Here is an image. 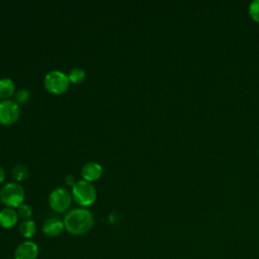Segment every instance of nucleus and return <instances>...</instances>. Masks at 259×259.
<instances>
[{
	"mask_svg": "<svg viewBox=\"0 0 259 259\" xmlns=\"http://www.w3.org/2000/svg\"><path fill=\"white\" fill-rule=\"evenodd\" d=\"M70 82L69 75L60 70L50 71L44 79L46 89L54 94L64 93L68 89Z\"/></svg>",
	"mask_w": 259,
	"mask_h": 259,
	"instance_id": "4",
	"label": "nucleus"
},
{
	"mask_svg": "<svg viewBox=\"0 0 259 259\" xmlns=\"http://www.w3.org/2000/svg\"><path fill=\"white\" fill-rule=\"evenodd\" d=\"M65 229L64 222L59 218L53 217L48 219L42 225V232L49 237H57L63 233Z\"/></svg>",
	"mask_w": 259,
	"mask_h": 259,
	"instance_id": "8",
	"label": "nucleus"
},
{
	"mask_svg": "<svg viewBox=\"0 0 259 259\" xmlns=\"http://www.w3.org/2000/svg\"><path fill=\"white\" fill-rule=\"evenodd\" d=\"M16 211L18 217L22 218L23 220H29V218L32 214V209L30 207V205L26 204V203H21L18 207H16Z\"/></svg>",
	"mask_w": 259,
	"mask_h": 259,
	"instance_id": "15",
	"label": "nucleus"
},
{
	"mask_svg": "<svg viewBox=\"0 0 259 259\" xmlns=\"http://www.w3.org/2000/svg\"><path fill=\"white\" fill-rule=\"evenodd\" d=\"M102 174V166L96 162H88L83 165L81 169V175L86 181L97 180Z\"/></svg>",
	"mask_w": 259,
	"mask_h": 259,
	"instance_id": "9",
	"label": "nucleus"
},
{
	"mask_svg": "<svg viewBox=\"0 0 259 259\" xmlns=\"http://www.w3.org/2000/svg\"><path fill=\"white\" fill-rule=\"evenodd\" d=\"M249 15L254 21L259 22V0H254L250 3Z\"/></svg>",
	"mask_w": 259,
	"mask_h": 259,
	"instance_id": "17",
	"label": "nucleus"
},
{
	"mask_svg": "<svg viewBox=\"0 0 259 259\" xmlns=\"http://www.w3.org/2000/svg\"><path fill=\"white\" fill-rule=\"evenodd\" d=\"M65 181H66V183H67L68 185H71V186H73V185L75 184V182H76L73 175H67L66 178H65Z\"/></svg>",
	"mask_w": 259,
	"mask_h": 259,
	"instance_id": "18",
	"label": "nucleus"
},
{
	"mask_svg": "<svg viewBox=\"0 0 259 259\" xmlns=\"http://www.w3.org/2000/svg\"><path fill=\"white\" fill-rule=\"evenodd\" d=\"M86 77L85 71L80 67L73 68L69 73V79L73 83H81Z\"/></svg>",
	"mask_w": 259,
	"mask_h": 259,
	"instance_id": "14",
	"label": "nucleus"
},
{
	"mask_svg": "<svg viewBox=\"0 0 259 259\" xmlns=\"http://www.w3.org/2000/svg\"><path fill=\"white\" fill-rule=\"evenodd\" d=\"M18 221L17 211L12 207H5L0 210V226L9 229L16 225Z\"/></svg>",
	"mask_w": 259,
	"mask_h": 259,
	"instance_id": "10",
	"label": "nucleus"
},
{
	"mask_svg": "<svg viewBox=\"0 0 259 259\" xmlns=\"http://www.w3.org/2000/svg\"><path fill=\"white\" fill-rule=\"evenodd\" d=\"M71 192L65 187L55 188L49 196V204L51 208L57 212H65L71 205Z\"/></svg>",
	"mask_w": 259,
	"mask_h": 259,
	"instance_id": "5",
	"label": "nucleus"
},
{
	"mask_svg": "<svg viewBox=\"0 0 259 259\" xmlns=\"http://www.w3.org/2000/svg\"><path fill=\"white\" fill-rule=\"evenodd\" d=\"M15 90V84L10 78L0 79V99L6 100L12 96Z\"/></svg>",
	"mask_w": 259,
	"mask_h": 259,
	"instance_id": "11",
	"label": "nucleus"
},
{
	"mask_svg": "<svg viewBox=\"0 0 259 259\" xmlns=\"http://www.w3.org/2000/svg\"><path fill=\"white\" fill-rule=\"evenodd\" d=\"M65 229L72 235L80 236L87 233L93 226L92 212L85 207H77L69 210L64 217Z\"/></svg>",
	"mask_w": 259,
	"mask_h": 259,
	"instance_id": "1",
	"label": "nucleus"
},
{
	"mask_svg": "<svg viewBox=\"0 0 259 259\" xmlns=\"http://www.w3.org/2000/svg\"><path fill=\"white\" fill-rule=\"evenodd\" d=\"M23 199L24 189L18 182H8L0 189V200L8 207H18Z\"/></svg>",
	"mask_w": 259,
	"mask_h": 259,
	"instance_id": "2",
	"label": "nucleus"
},
{
	"mask_svg": "<svg viewBox=\"0 0 259 259\" xmlns=\"http://www.w3.org/2000/svg\"><path fill=\"white\" fill-rule=\"evenodd\" d=\"M29 96H30V92L25 88H21L16 91L14 98H15V101L19 104V103H25L29 99Z\"/></svg>",
	"mask_w": 259,
	"mask_h": 259,
	"instance_id": "16",
	"label": "nucleus"
},
{
	"mask_svg": "<svg viewBox=\"0 0 259 259\" xmlns=\"http://www.w3.org/2000/svg\"><path fill=\"white\" fill-rule=\"evenodd\" d=\"M37 256L38 247L30 240L20 243L14 251V259H36Z\"/></svg>",
	"mask_w": 259,
	"mask_h": 259,
	"instance_id": "7",
	"label": "nucleus"
},
{
	"mask_svg": "<svg viewBox=\"0 0 259 259\" xmlns=\"http://www.w3.org/2000/svg\"><path fill=\"white\" fill-rule=\"evenodd\" d=\"M36 232V225L32 220H23L19 225V233L25 239H31Z\"/></svg>",
	"mask_w": 259,
	"mask_h": 259,
	"instance_id": "12",
	"label": "nucleus"
},
{
	"mask_svg": "<svg viewBox=\"0 0 259 259\" xmlns=\"http://www.w3.org/2000/svg\"><path fill=\"white\" fill-rule=\"evenodd\" d=\"M19 116V104L12 99L0 101V123L9 125L14 123Z\"/></svg>",
	"mask_w": 259,
	"mask_h": 259,
	"instance_id": "6",
	"label": "nucleus"
},
{
	"mask_svg": "<svg viewBox=\"0 0 259 259\" xmlns=\"http://www.w3.org/2000/svg\"><path fill=\"white\" fill-rule=\"evenodd\" d=\"M72 196L79 205L88 206L95 201L96 189L89 181L79 180L72 186Z\"/></svg>",
	"mask_w": 259,
	"mask_h": 259,
	"instance_id": "3",
	"label": "nucleus"
},
{
	"mask_svg": "<svg viewBox=\"0 0 259 259\" xmlns=\"http://www.w3.org/2000/svg\"><path fill=\"white\" fill-rule=\"evenodd\" d=\"M12 176L17 181H22L27 178L28 176V170L27 168L22 164H17L12 168Z\"/></svg>",
	"mask_w": 259,
	"mask_h": 259,
	"instance_id": "13",
	"label": "nucleus"
},
{
	"mask_svg": "<svg viewBox=\"0 0 259 259\" xmlns=\"http://www.w3.org/2000/svg\"><path fill=\"white\" fill-rule=\"evenodd\" d=\"M4 178H5V171H4V169L0 166V183L4 181Z\"/></svg>",
	"mask_w": 259,
	"mask_h": 259,
	"instance_id": "19",
	"label": "nucleus"
}]
</instances>
